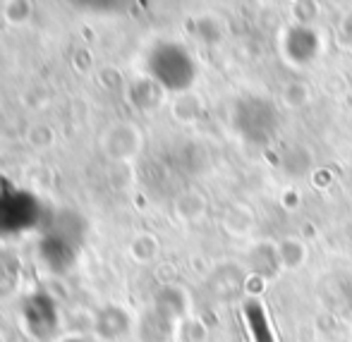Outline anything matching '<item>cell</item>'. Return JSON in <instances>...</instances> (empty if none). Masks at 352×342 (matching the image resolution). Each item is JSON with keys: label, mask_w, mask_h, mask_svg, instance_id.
I'll return each instance as SVG.
<instances>
[{"label": "cell", "mask_w": 352, "mask_h": 342, "mask_svg": "<svg viewBox=\"0 0 352 342\" xmlns=\"http://www.w3.org/2000/svg\"><path fill=\"white\" fill-rule=\"evenodd\" d=\"M247 316H250V326H252V335H254V342H276L271 338V328H269V321L266 316L261 314V309L256 304L247 306Z\"/></svg>", "instance_id": "cell-1"}]
</instances>
